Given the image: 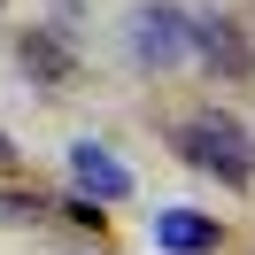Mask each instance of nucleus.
I'll list each match as a JSON object with an SVG mask.
<instances>
[{"label": "nucleus", "mask_w": 255, "mask_h": 255, "mask_svg": "<svg viewBox=\"0 0 255 255\" xmlns=\"http://www.w3.org/2000/svg\"><path fill=\"white\" fill-rule=\"evenodd\" d=\"M178 155H186L193 170H209L224 193H248V186H255V131H248V124L186 116V124H178Z\"/></svg>", "instance_id": "obj_1"}, {"label": "nucleus", "mask_w": 255, "mask_h": 255, "mask_svg": "<svg viewBox=\"0 0 255 255\" xmlns=\"http://www.w3.org/2000/svg\"><path fill=\"white\" fill-rule=\"evenodd\" d=\"M70 170H78V186H93L101 201H124V193H131L124 155H109V147H93V139H78V147H70Z\"/></svg>", "instance_id": "obj_5"}, {"label": "nucleus", "mask_w": 255, "mask_h": 255, "mask_svg": "<svg viewBox=\"0 0 255 255\" xmlns=\"http://www.w3.org/2000/svg\"><path fill=\"white\" fill-rule=\"evenodd\" d=\"M217 240H224V224L201 217V209H162L155 217V248L162 255H209Z\"/></svg>", "instance_id": "obj_3"}, {"label": "nucleus", "mask_w": 255, "mask_h": 255, "mask_svg": "<svg viewBox=\"0 0 255 255\" xmlns=\"http://www.w3.org/2000/svg\"><path fill=\"white\" fill-rule=\"evenodd\" d=\"M8 162H16V147H8V139H0V170H8Z\"/></svg>", "instance_id": "obj_8"}, {"label": "nucleus", "mask_w": 255, "mask_h": 255, "mask_svg": "<svg viewBox=\"0 0 255 255\" xmlns=\"http://www.w3.org/2000/svg\"><path fill=\"white\" fill-rule=\"evenodd\" d=\"M193 39H201V70L209 78H248V39H240L224 16H201Z\"/></svg>", "instance_id": "obj_4"}, {"label": "nucleus", "mask_w": 255, "mask_h": 255, "mask_svg": "<svg viewBox=\"0 0 255 255\" xmlns=\"http://www.w3.org/2000/svg\"><path fill=\"white\" fill-rule=\"evenodd\" d=\"M124 47H131V62H139V70H186V62H201L193 16H186V8H170V0H139V8H131Z\"/></svg>", "instance_id": "obj_2"}, {"label": "nucleus", "mask_w": 255, "mask_h": 255, "mask_svg": "<svg viewBox=\"0 0 255 255\" xmlns=\"http://www.w3.org/2000/svg\"><path fill=\"white\" fill-rule=\"evenodd\" d=\"M23 62H31L39 85H70V70H78V62H70V47H62L54 31H31V39H23Z\"/></svg>", "instance_id": "obj_6"}, {"label": "nucleus", "mask_w": 255, "mask_h": 255, "mask_svg": "<svg viewBox=\"0 0 255 255\" xmlns=\"http://www.w3.org/2000/svg\"><path fill=\"white\" fill-rule=\"evenodd\" d=\"M39 209H47V201H39V193H31V201H8V193H0V224H31Z\"/></svg>", "instance_id": "obj_7"}]
</instances>
